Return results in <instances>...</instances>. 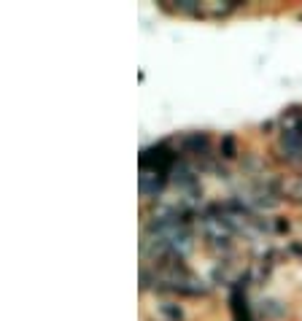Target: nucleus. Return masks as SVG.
I'll use <instances>...</instances> for the list:
<instances>
[{
    "label": "nucleus",
    "instance_id": "nucleus-1",
    "mask_svg": "<svg viewBox=\"0 0 302 321\" xmlns=\"http://www.w3.org/2000/svg\"><path fill=\"white\" fill-rule=\"evenodd\" d=\"M175 143H178L181 154L186 159H203L208 154H216L213 148V138L208 130H194V133H184L175 138Z\"/></svg>",
    "mask_w": 302,
    "mask_h": 321
},
{
    "label": "nucleus",
    "instance_id": "nucleus-2",
    "mask_svg": "<svg viewBox=\"0 0 302 321\" xmlns=\"http://www.w3.org/2000/svg\"><path fill=\"white\" fill-rule=\"evenodd\" d=\"M243 6V0H200V16L203 22H222L230 19L237 8Z\"/></svg>",
    "mask_w": 302,
    "mask_h": 321
},
{
    "label": "nucleus",
    "instance_id": "nucleus-3",
    "mask_svg": "<svg viewBox=\"0 0 302 321\" xmlns=\"http://www.w3.org/2000/svg\"><path fill=\"white\" fill-rule=\"evenodd\" d=\"M168 186H170V176L154 173V170H140L138 189H140V197L143 200H154V202H157L165 195V189H168Z\"/></svg>",
    "mask_w": 302,
    "mask_h": 321
},
{
    "label": "nucleus",
    "instance_id": "nucleus-4",
    "mask_svg": "<svg viewBox=\"0 0 302 321\" xmlns=\"http://www.w3.org/2000/svg\"><path fill=\"white\" fill-rule=\"evenodd\" d=\"M157 6L162 8L165 14L189 16V19L200 16V0H157Z\"/></svg>",
    "mask_w": 302,
    "mask_h": 321
},
{
    "label": "nucleus",
    "instance_id": "nucleus-5",
    "mask_svg": "<svg viewBox=\"0 0 302 321\" xmlns=\"http://www.w3.org/2000/svg\"><path fill=\"white\" fill-rule=\"evenodd\" d=\"M280 197L291 205H302V173L280 176Z\"/></svg>",
    "mask_w": 302,
    "mask_h": 321
},
{
    "label": "nucleus",
    "instance_id": "nucleus-6",
    "mask_svg": "<svg viewBox=\"0 0 302 321\" xmlns=\"http://www.w3.org/2000/svg\"><path fill=\"white\" fill-rule=\"evenodd\" d=\"M216 152H218V157H222L224 162H235V159H240V143H237V135L224 133L222 141H218V146H216Z\"/></svg>",
    "mask_w": 302,
    "mask_h": 321
},
{
    "label": "nucleus",
    "instance_id": "nucleus-7",
    "mask_svg": "<svg viewBox=\"0 0 302 321\" xmlns=\"http://www.w3.org/2000/svg\"><path fill=\"white\" fill-rule=\"evenodd\" d=\"M157 313H159V321H184L186 318V310L173 303V299H165V303L157 305Z\"/></svg>",
    "mask_w": 302,
    "mask_h": 321
},
{
    "label": "nucleus",
    "instance_id": "nucleus-8",
    "mask_svg": "<svg viewBox=\"0 0 302 321\" xmlns=\"http://www.w3.org/2000/svg\"><path fill=\"white\" fill-rule=\"evenodd\" d=\"M259 313H262L265 318L273 321V318H280V316L286 313V305L280 303V299H265L262 308H259Z\"/></svg>",
    "mask_w": 302,
    "mask_h": 321
},
{
    "label": "nucleus",
    "instance_id": "nucleus-9",
    "mask_svg": "<svg viewBox=\"0 0 302 321\" xmlns=\"http://www.w3.org/2000/svg\"><path fill=\"white\" fill-rule=\"evenodd\" d=\"M273 221H275V235H286L291 230V221L286 216H273Z\"/></svg>",
    "mask_w": 302,
    "mask_h": 321
},
{
    "label": "nucleus",
    "instance_id": "nucleus-10",
    "mask_svg": "<svg viewBox=\"0 0 302 321\" xmlns=\"http://www.w3.org/2000/svg\"><path fill=\"white\" fill-rule=\"evenodd\" d=\"M286 254H289V256H297V259L302 262V240H291V243L286 246Z\"/></svg>",
    "mask_w": 302,
    "mask_h": 321
},
{
    "label": "nucleus",
    "instance_id": "nucleus-11",
    "mask_svg": "<svg viewBox=\"0 0 302 321\" xmlns=\"http://www.w3.org/2000/svg\"><path fill=\"white\" fill-rule=\"evenodd\" d=\"M275 127H278V122H275V119H270V122H265V124H259V130H262V135H273Z\"/></svg>",
    "mask_w": 302,
    "mask_h": 321
}]
</instances>
